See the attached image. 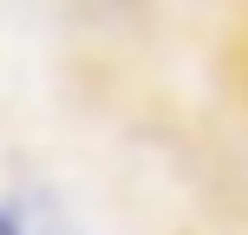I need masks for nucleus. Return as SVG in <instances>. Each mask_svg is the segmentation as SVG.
I'll use <instances>...</instances> for the list:
<instances>
[{"label": "nucleus", "instance_id": "nucleus-1", "mask_svg": "<svg viewBox=\"0 0 248 235\" xmlns=\"http://www.w3.org/2000/svg\"><path fill=\"white\" fill-rule=\"evenodd\" d=\"M0 235H33V222H26V216L13 209L7 196H0Z\"/></svg>", "mask_w": 248, "mask_h": 235}]
</instances>
